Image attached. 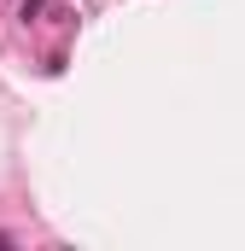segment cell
Segmentation results:
<instances>
[{
    "instance_id": "1",
    "label": "cell",
    "mask_w": 245,
    "mask_h": 251,
    "mask_svg": "<svg viewBox=\"0 0 245 251\" xmlns=\"http://www.w3.org/2000/svg\"><path fill=\"white\" fill-rule=\"evenodd\" d=\"M41 12H47V0H24L18 6V18H41Z\"/></svg>"
}]
</instances>
